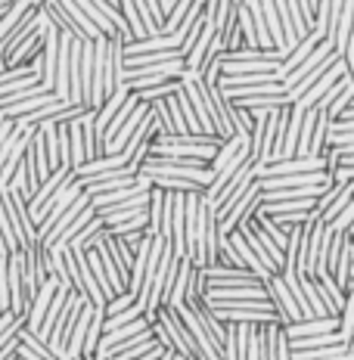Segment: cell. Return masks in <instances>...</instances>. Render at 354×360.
I'll return each mask as SVG.
<instances>
[{
  "label": "cell",
  "instance_id": "obj_34",
  "mask_svg": "<svg viewBox=\"0 0 354 360\" xmlns=\"http://www.w3.org/2000/svg\"><path fill=\"white\" fill-rule=\"evenodd\" d=\"M131 304H134V295H131V292H122V295L109 298L106 307H103V314H106V317H115V314L127 311V307H131Z\"/></svg>",
  "mask_w": 354,
  "mask_h": 360
},
{
  "label": "cell",
  "instance_id": "obj_16",
  "mask_svg": "<svg viewBox=\"0 0 354 360\" xmlns=\"http://www.w3.org/2000/svg\"><path fill=\"white\" fill-rule=\"evenodd\" d=\"M336 63H339V56H336V53H329L327 59H320V63H317V65H314V69H311V72H308V75H305V78H301V81H298V84H296V87H289V90H286V103H289V106H292V103H298V100H301V96H305V94H308V90H311L314 84H317V81H320V78H323V75H327L329 69H333V65H336Z\"/></svg>",
  "mask_w": 354,
  "mask_h": 360
},
{
  "label": "cell",
  "instance_id": "obj_2",
  "mask_svg": "<svg viewBox=\"0 0 354 360\" xmlns=\"http://www.w3.org/2000/svg\"><path fill=\"white\" fill-rule=\"evenodd\" d=\"M137 174H162L175 180H190V184H199V186L212 184L208 162H199V159H156V155H146Z\"/></svg>",
  "mask_w": 354,
  "mask_h": 360
},
{
  "label": "cell",
  "instance_id": "obj_23",
  "mask_svg": "<svg viewBox=\"0 0 354 360\" xmlns=\"http://www.w3.org/2000/svg\"><path fill=\"white\" fill-rule=\"evenodd\" d=\"M329 53H333V47H329V44H327V41H323V44H320V47H317V50H314V53H311V56H308V59H305V63H301V65H298V69H296V72H289V75H286V78L280 81V84H283L286 90H289V87H296V84H298V81H301V78H305V75H308V72H311V69H314V65H317V63H320V59H327Z\"/></svg>",
  "mask_w": 354,
  "mask_h": 360
},
{
  "label": "cell",
  "instance_id": "obj_13",
  "mask_svg": "<svg viewBox=\"0 0 354 360\" xmlns=\"http://www.w3.org/2000/svg\"><path fill=\"white\" fill-rule=\"evenodd\" d=\"M342 78H345V63H342V59H339V63L333 65V69H329L327 75H323V78H320V81H317V84H314L311 90H308V94L301 96L298 103H292V106H298L301 112L314 109V106H317V103H320V96L327 94V90L333 87V84H339V81H342Z\"/></svg>",
  "mask_w": 354,
  "mask_h": 360
},
{
  "label": "cell",
  "instance_id": "obj_30",
  "mask_svg": "<svg viewBox=\"0 0 354 360\" xmlns=\"http://www.w3.org/2000/svg\"><path fill=\"white\" fill-rule=\"evenodd\" d=\"M327 131H329V118L317 112V124H314V134H311V143H308V155L320 159L327 153Z\"/></svg>",
  "mask_w": 354,
  "mask_h": 360
},
{
  "label": "cell",
  "instance_id": "obj_29",
  "mask_svg": "<svg viewBox=\"0 0 354 360\" xmlns=\"http://www.w3.org/2000/svg\"><path fill=\"white\" fill-rule=\"evenodd\" d=\"M87 255V267H90V276H94V283L100 286V292H103V298H115V289H112V283H109V276H106V270H103V264H100V258H96V252H84Z\"/></svg>",
  "mask_w": 354,
  "mask_h": 360
},
{
  "label": "cell",
  "instance_id": "obj_32",
  "mask_svg": "<svg viewBox=\"0 0 354 360\" xmlns=\"http://www.w3.org/2000/svg\"><path fill=\"white\" fill-rule=\"evenodd\" d=\"M246 360H265V326H252V329H248Z\"/></svg>",
  "mask_w": 354,
  "mask_h": 360
},
{
  "label": "cell",
  "instance_id": "obj_24",
  "mask_svg": "<svg viewBox=\"0 0 354 360\" xmlns=\"http://www.w3.org/2000/svg\"><path fill=\"white\" fill-rule=\"evenodd\" d=\"M32 10H34V6H32V0H16V4H13V6H6V13H4V16H0V44L6 41V34H10L13 28H16L19 22L25 19Z\"/></svg>",
  "mask_w": 354,
  "mask_h": 360
},
{
  "label": "cell",
  "instance_id": "obj_39",
  "mask_svg": "<svg viewBox=\"0 0 354 360\" xmlns=\"http://www.w3.org/2000/svg\"><path fill=\"white\" fill-rule=\"evenodd\" d=\"M4 122H6V118H0V127H4Z\"/></svg>",
  "mask_w": 354,
  "mask_h": 360
},
{
  "label": "cell",
  "instance_id": "obj_33",
  "mask_svg": "<svg viewBox=\"0 0 354 360\" xmlns=\"http://www.w3.org/2000/svg\"><path fill=\"white\" fill-rule=\"evenodd\" d=\"M0 239H4V249H6V255L19 252V243H16V233H13L10 214H6V208H4V199H0Z\"/></svg>",
  "mask_w": 354,
  "mask_h": 360
},
{
  "label": "cell",
  "instance_id": "obj_7",
  "mask_svg": "<svg viewBox=\"0 0 354 360\" xmlns=\"http://www.w3.org/2000/svg\"><path fill=\"white\" fill-rule=\"evenodd\" d=\"M265 292H267V302H270V307H274V314L280 317V326L301 323V320H305V317H301V311H298V304L292 302L286 283L280 280V274L267 276V280H265Z\"/></svg>",
  "mask_w": 354,
  "mask_h": 360
},
{
  "label": "cell",
  "instance_id": "obj_3",
  "mask_svg": "<svg viewBox=\"0 0 354 360\" xmlns=\"http://www.w3.org/2000/svg\"><path fill=\"white\" fill-rule=\"evenodd\" d=\"M258 202H261V186H258V180H252V184H248V190H246L239 199H233V202H227V205L215 208L217 233H221V236H230L233 230L239 227V224H246L248 217L255 214Z\"/></svg>",
  "mask_w": 354,
  "mask_h": 360
},
{
  "label": "cell",
  "instance_id": "obj_14",
  "mask_svg": "<svg viewBox=\"0 0 354 360\" xmlns=\"http://www.w3.org/2000/svg\"><path fill=\"white\" fill-rule=\"evenodd\" d=\"M41 50H44V28H41V19H37V32H34L32 37H25V41H22L19 47L4 59V69H16V65H28L37 53H41Z\"/></svg>",
  "mask_w": 354,
  "mask_h": 360
},
{
  "label": "cell",
  "instance_id": "obj_9",
  "mask_svg": "<svg viewBox=\"0 0 354 360\" xmlns=\"http://www.w3.org/2000/svg\"><path fill=\"white\" fill-rule=\"evenodd\" d=\"M69 180H75V174H72L69 168H56L53 174H50L47 180H44L41 186H37V193H34L32 199H28V217H32V224H34V227H37V217H41V208L47 205V202L56 196V190H59V186H65V184H69Z\"/></svg>",
  "mask_w": 354,
  "mask_h": 360
},
{
  "label": "cell",
  "instance_id": "obj_36",
  "mask_svg": "<svg viewBox=\"0 0 354 360\" xmlns=\"http://www.w3.org/2000/svg\"><path fill=\"white\" fill-rule=\"evenodd\" d=\"M162 354H165V351L159 348V345H156L153 351H146V354H143V357H137V360H162Z\"/></svg>",
  "mask_w": 354,
  "mask_h": 360
},
{
  "label": "cell",
  "instance_id": "obj_18",
  "mask_svg": "<svg viewBox=\"0 0 354 360\" xmlns=\"http://www.w3.org/2000/svg\"><path fill=\"white\" fill-rule=\"evenodd\" d=\"M314 286H317V295H320L323 307H327V314L339 320V314H342V307H345V292L336 286L333 276H317V280H314Z\"/></svg>",
  "mask_w": 354,
  "mask_h": 360
},
{
  "label": "cell",
  "instance_id": "obj_28",
  "mask_svg": "<svg viewBox=\"0 0 354 360\" xmlns=\"http://www.w3.org/2000/svg\"><path fill=\"white\" fill-rule=\"evenodd\" d=\"M94 217H96V214H94V208H90V205H87V208H84V212H81V214H78V217H75V221L69 224V230H65V233H63V236H59V239H56V243H53V249H65V245H69V243H72V239H75V236H78V233H81V230H84V227H87V224H90V221H94ZM53 249H47V252H53Z\"/></svg>",
  "mask_w": 354,
  "mask_h": 360
},
{
  "label": "cell",
  "instance_id": "obj_4",
  "mask_svg": "<svg viewBox=\"0 0 354 360\" xmlns=\"http://www.w3.org/2000/svg\"><path fill=\"white\" fill-rule=\"evenodd\" d=\"M0 199H4V208L10 214V224H13V233H16V243H19V252L25 249H34L37 245V230L28 217V202L19 196L16 190L10 186H0Z\"/></svg>",
  "mask_w": 354,
  "mask_h": 360
},
{
  "label": "cell",
  "instance_id": "obj_1",
  "mask_svg": "<svg viewBox=\"0 0 354 360\" xmlns=\"http://www.w3.org/2000/svg\"><path fill=\"white\" fill-rule=\"evenodd\" d=\"M221 75H277L283 56L277 50H233V53H217Z\"/></svg>",
  "mask_w": 354,
  "mask_h": 360
},
{
  "label": "cell",
  "instance_id": "obj_5",
  "mask_svg": "<svg viewBox=\"0 0 354 360\" xmlns=\"http://www.w3.org/2000/svg\"><path fill=\"white\" fill-rule=\"evenodd\" d=\"M327 233V224L320 217L308 221L301 227V245H298V261H296V274L305 280H314V267H317V255H320V243Z\"/></svg>",
  "mask_w": 354,
  "mask_h": 360
},
{
  "label": "cell",
  "instance_id": "obj_22",
  "mask_svg": "<svg viewBox=\"0 0 354 360\" xmlns=\"http://www.w3.org/2000/svg\"><path fill=\"white\" fill-rule=\"evenodd\" d=\"M69 292H72V289H56L53 302H50L47 314H44V323H41V329H37V339H41L44 345H47V335L53 333V326H56L59 314H63V307H65V298H69Z\"/></svg>",
  "mask_w": 354,
  "mask_h": 360
},
{
  "label": "cell",
  "instance_id": "obj_20",
  "mask_svg": "<svg viewBox=\"0 0 354 360\" xmlns=\"http://www.w3.org/2000/svg\"><path fill=\"white\" fill-rule=\"evenodd\" d=\"M227 103H233L236 109L248 112V115H267V112H274L280 106H289L286 96H246V100H227Z\"/></svg>",
  "mask_w": 354,
  "mask_h": 360
},
{
  "label": "cell",
  "instance_id": "obj_8",
  "mask_svg": "<svg viewBox=\"0 0 354 360\" xmlns=\"http://www.w3.org/2000/svg\"><path fill=\"white\" fill-rule=\"evenodd\" d=\"M317 171H327V155L314 159V155H292V159L274 162L267 168L255 171V180L261 177H292V174H317Z\"/></svg>",
  "mask_w": 354,
  "mask_h": 360
},
{
  "label": "cell",
  "instance_id": "obj_10",
  "mask_svg": "<svg viewBox=\"0 0 354 360\" xmlns=\"http://www.w3.org/2000/svg\"><path fill=\"white\" fill-rule=\"evenodd\" d=\"M56 289H59V283L53 280V276H50V280L37 289V295L32 298V304H28V311H25V333L37 335V329H41V323H44V314H47L50 302H53Z\"/></svg>",
  "mask_w": 354,
  "mask_h": 360
},
{
  "label": "cell",
  "instance_id": "obj_26",
  "mask_svg": "<svg viewBox=\"0 0 354 360\" xmlns=\"http://www.w3.org/2000/svg\"><path fill=\"white\" fill-rule=\"evenodd\" d=\"M103 320H106L103 307H94L90 323H87V335H84V348H81V357H94L96 345H100V339H103Z\"/></svg>",
  "mask_w": 354,
  "mask_h": 360
},
{
  "label": "cell",
  "instance_id": "obj_38",
  "mask_svg": "<svg viewBox=\"0 0 354 360\" xmlns=\"http://www.w3.org/2000/svg\"><path fill=\"white\" fill-rule=\"evenodd\" d=\"M41 4H47V0H32V6H41Z\"/></svg>",
  "mask_w": 354,
  "mask_h": 360
},
{
  "label": "cell",
  "instance_id": "obj_6",
  "mask_svg": "<svg viewBox=\"0 0 354 360\" xmlns=\"http://www.w3.org/2000/svg\"><path fill=\"white\" fill-rule=\"evenodd\" d=\"M84 302H87V298H81L78 292H69V298H65V307H63V314H59L53 333L47 335V348H50V354H53L56 360L65 354V342H69L72 326H75V320H78V314H81V307H84Z\"/></svg>",
  "mask_w": 354,
  "mask_h": 360
},
{
  "label": "cell",
  "instance_id": "obj_21",
  "mask_svg": "<svg viewBox=\"0 0 354 360\" xmlns=\"http://www.w3.org/2000/svg\"><path fill=\"white\" fill-rule=\"evenodd\" d=\"M190 276H193V261L184 258V261L177 264V280H175V286H171V295H168V304H165V307H180V304L187 302Z\"/></svg>",
  "mask_w": 354,
  "mask_h": 360
},
{
  "label": "cell",
  "instance_id": "obj_11",
  "mask_svg": "<svg viewBox=\"0 0 354 360\" xmlns=\"http://www.w3.org/2000/svg\"><path fill=\"white\" fill-rule=\"evenodd\" d=\"M323 41H327V37H323V32H317V28H314V32L308 34V37H301V41L296 44V50H292V53H289V56H286L283 63H280V72H277V78L283 81V78H286V75H289V72H296L298 65L305 63V59L311 56L314 50H317L320 44H323Z\"/></svg>",
  "mask_w": 354,
  "mask_h": 360
},
{
  "label": "cell",
  "instance_id": "obj_25",
  "mask_svg": "<svg viewBox=\"0 0 354 360\" xmlns=\"http://www.w3.org/2000/svg\"><path fill=\"white\" fill-rule=\"evenodd\" d=\"M348 236V233H345ZM351 267H354V252H351V239L342 243V252H339V261H336V270H333V280L339 289H348V280H351Z\"/></svg>",
  "mask_w": 354,
  "mask_h": 360
},
{
  "label": "cell",
  "instance_id": "obj_27",
  "mask_svg": "<svg viewBox=\"0 0 354 360\" xmlns=\"http://www.w3.org/2000/svg\"><path fill=\"white\" fill-rule=\"evenodd\" d=\"M333 345H345L342 339H339V333L311 335V339H292L289 351H317V348H333Z\"/></svg>",
  "mask_w": 354,
  "mask_h": 360
},
{
  "label": "cell",
  "instance_id": "obj_12",
  "mask_svg": "<svg viewBox=\"0 0 354 360\" xmlns=\"http://www.w3.org/2000/svg\"><path fill=\"white\" fill-rule=\"evenodd\" d=\"M314 184H333V177L327 171L317 174H292V177H261L258 186L261 193H274V190H296V186H314Z\"/></svg>",
  "mask_w": 354,
  "mask_h": 360
},
{
  "label": "cell",
  "instance_id": "obj_31",
  "mask_svg": "<svg viewBox=\"0 0 354 360\" xmlns=\"http://www.w3.org/2000/svg\"><path fill=\"white\" fill-rule=\"evenodd\" d=\"M22 326H25V317H16L13 311H4V314H0V348L16 339Z\"/></svg>",
  "mask_w": 354,
  "mask_h": 360
},
{
  "label": "cell",
  "instance_id": "obj_35",
  "mask_svg": "<svg viewBox=\"0 0 354 360\" xmlns=\"http://www.w3.org/2000/svg\"><path fill=\"white\" fill-rule=\"evenodd\" d=\"M351 224H354V196H351V202H348V205L342 208V214H339L336 221L329 224V230H336V233H345V230H348Z\"/></svg>",
  "mask_w": 354,
  "mask_h": 360
},
{
  "label": "cell",
  "instance_id": "obj_37",
  "mask_svg": "<svg viewBox=\"0 0 354 360\" xmlns=\"http://www.w3.org/2000/svg\"><path fill=\"white\" fill-rule=\"evenodd\" d=\"M162 360H184V357H177L175 351H165V354H162Z\"/></svg>",
  "mask_w": 354,
  "mask_h": 360
},
{
  "label": "cell",
  "instance_id": "obj_15",
  "mask_svg": "<svg viewBox=\"0 0 354 360\" xmlns=\"http://www.w3.org/2000/svg\"><path fill=\"white\" fill-rule=\"evenodd\" d=\"M286 339H311V335H327V333H339V320L336 317H323V320H301V323H289L283 326Z\"/></svg>",
  "mask_w": 354,
  "mask_h": 360
},
{
  "label": "cell",
  "instance_id": "obj_19",
  "mask_svg": "<svg viewBox=\"0 0 354 360\" xmlns=\"http://www.w3.org/2000/svg\"><path fill=\"white\" fill-rule=\"evenodd\" d=\"M90 314H94V304L84 302V307H81V314H78V320H75V326H72L69 342H65V357H69V360H78V357H81V348H84V335H87V323H90Z\"/></svg>",
  "mask_w": 354,
  "mask_h": 360
},
{
  "label": "cell",
  "instance_id": "obj_17",
  "mask_svg": "<svg viewBox=\"0 0 354 360\" xmlns=\"http://www.w3.org/2000/svg\"><path fill=\"white\" fill-rule=\"evenodd\" d=\"M37 19H41V10H37V6H34V10L28 13V16L22 19L19 25H16V28H13V32H10V34H6V41L0 44V63H4V59L10 56L13 50H16L19 44H22V41H25V37H32V34L37 32Z\"/></svg>",
  "mask_w": 354,
  "mask_h": 360
}]
</instances>
